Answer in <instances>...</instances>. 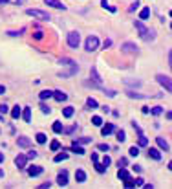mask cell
Listing matches in <instances>:
<instances>
[{
	"mask_svg": "<svg viewBox=\"0 0 172 189\" xmlns=\"http://www.w3.org/2000/svg\"><path fill=\"white\" fill-rule=\"evenodd\" d=\"M148 156H150L152 160H156V162H159V160H161V152H159L157 149H150V151H148Z\"/></svg>",
	"mask_w": 172,
	"mask_h": 189,
	"instance_id": "5bb4252c",
	"label": "cell"
},
{
	"mask_svg": "<svg viewBox=\"0 0 172 189\" xmlns=\"http://www.w3.org/2000/svg\"><path fill=\"white\" fill-rule=\"evenodd\" d=\"M156 142H157V145H159V147L163 149V151H169V143H167V142H165L163 138H157Z\"/></svg>",
	"mask_w": 172,
	"mask_h": 189,
	"instance_id": "44dd1931",
	"label": "cell"
},
{
	"mask_svg": "<svg viewBox=\"0 0 172 189\" xmlns=\"http://www.w3.org/2000/svg\"><path fill=\"white\" fill-rule=\"evenodd\" d=\"M40 110H42L44 114H50V112H51V108H50V106H46V105H40Z\"/></svg>",
	"mask_w": 172,
	"mask_h": 189,
	"instance_id": "60d3db41",
	"label": "cell"
},
{
	"mask_svg": "<svg viewBox=\"0 0 172 189\" xmlns=\"http://www.w3.org/2000/svg\"><path fill=\"white\" fill-rule=\"evenodd\" d=\"M86 105H88V108H97V101L94 99V97H88V101H86Z\"/></svg>",
	"mask_w": 172,
	"mask_h": 189,
	"instance_id": "603a6c76",
	"label": "cell"
},
{
	"mask_svg": "<svg viewBox=\"0 0 172 189\" xmlns=\"http://www.w3.org/2000/svg\"><path fill=\"white\" fill-rule=\"evenodd\" d=\"M110 44H112V41H110V39H106V41H104V48H108Z\"/></svg>",
	"mask_w": 172,
	"mask_h": 189,
	"instance_id": "816d5d0a",
	"label": "cell"
},
{
	"mask_svg": "<svg viewBox=\"0 0 172 189\" xmlns=\"http://www.w3.org/2000/svg\"><path fill=\"white\" fill-rule=\"evenodd\" d=\"M72 151H73V152H77V154H84V149L79 147V145H77V142H73V147H72Z\"/></svg>",
	"mask_w": 172,
	"mask_h": 189,
	"instance_id": "484cf974",
	"label": "cell"
},
{
	"mask_svg": "<svg viewBox=\"0 0 172 189\" xmlns=\"http://www.w3.org/2000/svg\"><path fill=\"white\" fill-rule=\"evenodd\" d=\"M2 162H4V154L0 152V164H2Z\"/></svg>",
	"mask_w": 172,
	"mask_h": 189,
	"instance_id": "11a10c76",
	"label": "cell"
},
{
	"mask_svg": "<svg viewBox=\"0 0 172 189\" xmlns=\"http://www.w3.org/2000/svg\"><path fill=\"white\" fill-rule=\"evenodd\" d=\"M92 123H94L95 127H101L103 125V119H101L99 116H94V118H92Z\"/></svg>",
	"mask_w": 172,
	"mask_h": 189,
	"instance_id": "4dcf8cb0",
	"label": "cell"
},
{
	"mask_svg": "<svg viewBox=\"0 0 172 189\" xmlns=\"http://www.w3.org/2000/svg\"><path fill=\"white\" fill-rule=\"evenodd\" d=\"M126 96H128V97H135V99H141V97H145L143 94H135V92H132V90H126Z\"/></svg>",
	"mask_w": 172,
	"mask_h": 189,
	"instance_id": "7402d4cb",
	"label": "cell"
},
{
	"mask_svg": "<svg viewBox=\"0 0 172 189\" xmlns=\"http://www.w3.org/2000/svg\"><path fill=\"white\" fill-rule=\"evenodd\" d=\"M17 143H19V147L28 149L29 145H31V140H29V138H26V136H20L19 140H17Z\"/></svg>",
	"mask_w": 172,
	"mask_h": 189,
	"instance_id": "30bf717a",
	"label": "cell"
},
{
	"mask_svg": "<svg viewBox=\"0 0 172 189\" xmlns=\"http://www.w3.org/2000/svg\"><path fill=\"white\" fill-rule=\"evenodd\" d=\"M147 145H148V140L143 134H139V147H147Z\"/></svg>",
	"mask_w": 172,
	"mask_h": 189,
	"instance_id": "83f0119b",
	"label": "cell"
},
{
	"mask_svg": "<svg viewBox=\"0 0 172 189\" xmlns=\"http://www.w3.org/2000/svg\"><path fill=\"white\" fill-rule=\"evenodd\" d=\"M35 140H37V143H46V134L38 132L37 136H35Z\"/></svg>",
	"mask_w": 172,
	"mask_h": 189,
	"instance_id": "d4e9b609",
	"label": "cell"
},
{
	"mask_svg": "<svg viewBox=\"0 0 172 189\" xmlns=\"http://www.w3.org/2000/svg\"><path fill=\"white\" fill-rule=\"evenodd\" d=\"M135 29L139 31V37H141V39H143L145 42L154 41V39H156V33H154V29H148V28H145V24H143L141 20L135 22Z\"/></svg>",
	"mask_w": 172,
	"mask_h": 189,
	"instance_id": "6da1fadb",
	"label": "cell"
},
{
	"mask_svg": "<svg viewBox=\"0 0 172 189\" xmlns=\"http://www.w3.org/2000/svg\"><path fill=\"white\" fill-rule=\"evenodd\" d=\"M92 162H99V154L97 152H92Z\"/></svg>",
	"mask_w": 172,
	"mask_h": 189,
	"instance_id": "7dc6e473",
	"label": "cell"
},
{
	"mask_svg": "<svg viewBox=\"0 0 172 189\" xmlns=\"http://www.w3.org/2000/svg\"><path fill=\"white\" fill-rule=\"evenodd\" d=\"M135 186H139V187L145 186V180H143V178H137V180H135Z\"/></svg>",
	"mask_w": 172,
	"mask_h": 189,
	"instance_id": "f6af8a7d",
	"label": "cell"
},
{
	"mask_svg": "<svg viewBox=\"0 0 172 189\" xmlns=\"http://www.w3.org/2000/svg\"><path fill=\"white\" fill-rule=\"evenodd\" d=\"M79 42H81V35L77 33V31H70L68 33V44H70V48H79Z\"/></svg>",
	"mask_w": 172,
	"mask_h": 189,
	"instance_id": "3957f363",
	"label": "cell"
},
{
	"mask_svg": "<svg viewBox=\"0 0 172 189\" xmlns=\"http://www.w3.org/2000/svg\"><path fill=\"white\" fill-rule=\"evenodd\" d=\"M0 4H7V0H0Z\"/></svg>",
	"mask_w": 172,
	"mask_h": 189,
	"instance_id": "9f6ffc18",
	"label": "cell"
},
{
	"mask_svg": "<svg viewBox=\"0 0 172 189\" xmlns=\"http://www.w3.org/2000/svg\"><path fill=\"white\" fill-rule=\"evenodd\" d=\"M121 50H123L125 53H137V46L132 44V42H125V44L121 46Z\"/></svg>",
	"mask_w": 172,
	"mask_h": 189,
	"instance_id": "52a82bcc",
	"label": "cell"
},
{
	"mask_svg": "<svg viewBox=\"0 0 172 189\" xmlns=\"http://www.w3.org/2000/svg\"><path fill=\"white\" fill-rule=\"evenodd\" d=\"M53 97H55L57 101H66L68 96H66L64 92H60V90H53Z\"/></svg>",
	"mask_w": 172,
	"mask_h": 189,
	"instance_id": "9a60e30c",
	"label": "cell"
},
{
	"mask_svg": "<svg viewBox=\"0 0 172 189\" xmlns=\"http://www.w3.org/2000/svg\"><path fill=\"white\" fill-rule=\"evenodd\" d=\"M125 83H126V84H134V86H141V81H137V79H135V81H130V79H126Z\"/></svg>",
	"mask_w": 172,
	"mask_h": 189,
	"instance_id": "74e56055",
	"label": "cell"
},
{
	"mask_svg": "<svg viewBox=\"0 0 172 189\" xmlns=\"http://www.w3.org/2000/svg\"><path fill=\"white\" fill-rule=\"evenodd\" d=\"M62 116H64V118H72V116H73V106H66V108L62 110Z\"/></svg>",
	"mask_w": 172,
	"mask_h": 189,
	"instance_id": "ffe728a7",
	"label": "cell"
},
{
	"mask_svg": "<svg viewBox=\"0 0 172 189\" xmlns=\"http://www.w3.org/2000/svg\"><path fill=\"white\" fill-rule=\"evenodd\" d=\"M42 173V167H38V165H31V167L28 169V174L29 176H38Z\"/></svg>",
	"mask_w": 172,
	"mask_h": 189,
	"instance_id": "7c38bea8",
	"label": "cell"
},
{
	"mask_svg": "<svg viewBox=\"0 0 172 189\" xmlns=\"http://www.w3.org/2000/svg\"><path fill=\"white\" fill-rule=\"evenodd\" d=\"M92 77H94V81H97V83H99V81H101V77H99V75H97L95 68H92Z\"/></svg>",
	"mask_w": 172,
	"mask_h": 189,
	"instance_id": "f35d334b",
	"label": "cell"
},
{
	"mask_svg": "<svg viewBox=\"0 0 172 189\" xmlns=\"http://www.w3.org/2000/svg\"><path fill=\"white\" fill-rule=\"evenodd\" d=\"M125 186H126V187H134V186H135V180H132V178L128 176V178L125 180Z\"/></svg>",
	"mask_w": 172,
	"mask_h": 189,
	"instance_id": "e575fe53",
	"label": "cell"
},
{
	"mask_svg": "<svg viewBox=\"0 0 172 189\" xmlns=\"http://www.w3.org/2000/svg\"><path fill=\"white\" fill-rule=\"evenodd\" d=\"M150 112H152L154 116H159V114L163 112V106H154V108L150 110Z\"/></svg>",
	"mask_w": 172,
	"mask_h": 189,
	"instance_id": "836d02e7",
	"label": "cell"
},
{
	"mask_svg": "<svg viewBox=\"0 0 172 189\" xmlns=\"http://www.w3.org/2000/svg\"><path fill=\"white\" fill-rule=\"evenodd\" d=\"M170 17H172V11H170Z\"/></svg>",
	"mask_w": 172,
	"mask_h": 189,
	"instance_id": "680465c9",
	"label": "cell"
},
{
	"mask_svg": "<svg viewBox=\"0 0 172 189\" xmlns=\"http://www.w3.org/2000/svg\"><path fill=\"white\" fill-rule=\"evenodd\" d=\"M35 156H37V152H35V151H29V152H28V158H35Z\"/></svg>",
	"mask_w": 172,
	"mask_h": 189,
	"instance_id": "f907efd6",
	"label": "cell"
},
{
	"mask_svg": "<svg viewBox=\"0 0 172 189\" xmlns=\"http://www.w3.org/2000/svg\"><path fill=\"white\" fill-rule=\"evenodd\" d=\"M97 46H99V39H97L95 35H90L88 39H86V52H94V50H97Z\"/></svg>",
	"mask_w": 172,
	"mask_h": 189,
	"instance_id": "5b68a950",
	"label": "cell"
},
{
	"mask_svg": "<svg viewBox=\"0 0 172 189\" xmlns=\"http://www.w3.org/2000/svg\"><path fill=\"white\" fill-rule=\"evenodd\" d=\"M156 81L161 84L165 90L172 92V79H170V77H167V75H163V74H157V75H156Z\"/></svg>",
	"mask_w": 172,
	"mask_h": 189,
	"instance_id": "7a4b0ae2",
	"label": "cell"
},
{
	"mask_svg": "<svg viewBox=\"0 0 172 189\" xmlns=\"http://www.w3.org/2000/svg\"><path fill=\"white\" fill-rule=\"evenodd\" d=\"M7 112H9L7 105H4V103H2V105H0V116H4V114H7Z\"/></svg>",
	"mask_w": 172,
	"mask_h": 189,
	"instance_id": "8d00e7d4",
	"label": "cell"
},
{
	"mask_svg": "<svg viewBox=\"0 0 172 189\" xmlns=\"http://www.w3.org/2000/svg\"><path fill=\"white\" fill-rule=\"evenodd\" d=\"M112 130H114V125H112V123H106V125L101 128V134H103V136H108Z\"/></svg>",
	"mask_w": 172,
	"mask_h": 189,
	"instance_id": "2e32d148",
	"label": "cell"
},
{
	"mask_svg": "<svg viewBox=\"0 0 172 189\" xmlns=\"http://www.w3.org/2000/svg\"><path fill=\"white\" fill-rule=\"evenodd\" d=\"M50 186H51L50 182H44V184H40V189H50Z\"/></svg>",
	"mask_w": 172,
	"mask_h": 189,
	"instance_id": "c3c4849f",
	"label": "cell"
},
{
	"mask_svg": "<svg viewBox=\"0 0 172 189\" xmlns=\"http://www.w3.org/2000/svg\"><path fill=\"white\" fill-rule=\"evenodd\" d=\"M115 138H117V140H119V142H121V143H123V142H125V140H126V134H125V132H123V130H117V136H115Z\"/></svg>",
	"mask_w": 172,
	"mask_h": 189,
	"instance_id": "f546056e",
	"label": "cell"
},
{
	"mask_svg": "<svg viewBox=\"0 0 172 189\" xmlns=\"http://www.w3.org/2000/svg\"><path fill=\"white\" fill-rule=\"evenodd\" d=\"M75 180L77 182H86V173L82 169H77L75 171Z\"/></svg>",
	"mask_w": 172,
	"mask_h": 189,
	"instance_id": "4fadbf2b",
	"label": "cell"
},
{
	"mask_svg": "<svg viewBox=\"0 0 172 189\" xmlns=\"http://www.w3.org/2000/svg\"><path fill=\"white\" fill-rule=\"evenodd\" d=\"M128 152H130V156H137V154H139V147H130L128 149Z\"/></svg>",
	"mask_w": 172,
	"mask_h": 189,
	"instance_id": "d590c367",
	"label": "cell"
},
{
	"mask_svg": "<svg viewBox=\"0 0 172 189\" xmlns=\"http://www.w3.org/2000/svg\"><path fill=\"white\" fill-rule=\"evenodd\" d=\"M62 130H64V132H66V134H72V132H73V130H75V127H70V128H62Z\"/></svg>",
	"mask_w": 172,
	"mask_h": 189,
	"instance_id": "681fc988",
	"label": "cell"
},
{
	"mask_svg": "<svg viewBox=\"0 0 172 189\" xmlns=\"http://www.w3.org/2000/svg\"><path fill=\"white\" fill-rule=\"evenodd\" d=\"M57 184L59 186H66V184H68V173H66V171H60V173H59Z\"/></svg>",
	"mask_w": 172,
	"mask_h": 189,
	"instance_id": "ba28073f",
	"label": "cell"
},
{
	"mask_svg": "<svg viewBox=\"0 0 172 189\" xmlns=\"http://www.w3.org/2000/svg\"><path fill=\"white\" fill-rule=\"evenodd\" d=\"M26 13H28L29 17H37V19H40V20H50V19H51L46 11H40V9H28Z\"/></svg>",
	"mask_w": 172,
	"mask_h": 189,
	"instance_id": "277c9868",
	"label": "cell"
},
{
	"mask_svg": "<svg viewBox=\"0 0 172 189\" xmlns=\"http://www.w3.org/2000/svg\"><path fill=\"white\" fill-rule=\"evenodd\" d=\"M15 165L19 169H24L28 165V156H24V154H19L17 158H15Z\"/></svg>",
	"mask_w": 172,
	"mask_h": 189,
	"instance_id": "8992f818",
	"label": "cell"
},
{
	"mask_svg": "<svg viewBox=\"0 0 172 189\" xmlns=\"http://www.w3.org/2000/svg\"><path fill=\"white\" fill-rule=\"evenodd\" d=\"M126 164H128V162H126V158H121V160L117 162V165H119V167H126Z\"/></svg>",
	"mask_w": 172,
	"mask_h": 189,
	"instance_id": "ab89813d",
	"label": "cell"
},
{
	"mask_svg": "<svg viewBox=\"0 0 172 189\" xmlns=\"http://www.w3.org/2000/svg\"><path fill=\"white\" fill-rule=\"evenodd\" d=\"M137 7H139V0H135L134 4L130 6V11H134V9H137Z\"/></svg>",
	"mask_w": 172,
	"mask_h": 189,
	"instance_id": "ee69618b",
	"label": "cell"
},
{
	"mask_svg": "<svg viewBox=\"0 0 172 189\" xmlns=\"http://www.w3.org/2000/svg\"><path fill=\"white\" fill-rule=\"evenodd\" d=\"M169 63H170V68H172V50H170V53H169Z\"/></svg>",
	"mask_w": 172,
	"mask_h": 189,
	"instance_id": "f5cc1de1",
	"label": "cell"
},
{
	"mask_svg": "<svg viewBox=\"0 0 172 189\" xmlns=\"http://www.w3.org/2000/svg\"><path fill=\"white\" fill-rule=\"evenodd\" d=\"M53 96V92H50V90H44V92H40V99L44 101V99H48V97H51Z\"/></svg>",
	"mask_w": 172,
	"mask_h": 189,
	"instance_id": "4316f807",
	"label": "cell"
},
{
	"mask_svg": "<svg viewBox=\"0 0 172 189\" xmlns=\"http://www.w3.org/2000/svg\"><path fill=\"white\" fill-rule=\"evenodd\" d=\"M108 145H106V143H101V145H99V151H104V152H106V151H108Z\"/></svg>",
	"mask_w": 172,
	"mask_h": 189,
	"instance_id": "bcb514c9",
	"label": "cell"
},
{
	"mask_svg": "<svg viewBox=\"0 0 172 189\" xmlns=\"http://www.w3.org/2000/svg\"><path fill=\"white\" fill-rule=\"evenodd\" d=\"M20 116H22L24 121H31V108H29V106H24V110H22Z\"/></svg>",
	"mask_w": 172,
	"mask_h": 189,
	"instance_id": "8fae6325",
	"label": "cell"
},
{
	"mask_svg": "<svg viewBox=\"0 0 172 189\" xmlns=\"http://www.w3.org/2000/svg\"><path fill=\"white\" fill-rule=\"evenodd\" d=\"M169 169H170V171H172V160H170V164H169Z\"/></svg>",
	"mask_w": 172,
	"mask_h": 189,
	"instance_id": "6f0895ef",
	"label": "cell"
},
{
	"mask_svg": "<svg viewBox=\"0 0 172 189\" xmlns=\"http://www.w3.org/2000/svg\"><path fill=\"white\" fill-rule=\"evenodd\" d=\"M95 169H97V173H104V171H106V165H104V164L95 162Z\"/></svg>",
	"mask_w": 172,
	"mask_h": 189,
	"instance_id": "1f68e13d",
	"label": "cell"
},
{
	"mask_svg": "<svg viewBox=\"0 0 172 189\" xmlns=\"http://www.w3.org/2000/svg\"><path fill=\"white\" fill-rule=\"evenodd\" d=\"M53 132H62V123H60V121H55V123H53Z\"/></svg>",
	"mask_w": 172,
	"mask_h": 189,
	"instance_id": "f1b7e54d",
	"label": "cell"
},
{
	"mask_svg": "<svg viewBox=\"0 0 172 189\" xmlns=\"http://www.w3.org/2000/svg\"><path fill=\"white\" fill-rule=\"evenodd\" d=\"M110 162H112V160H110V156H104V158H103V164H104L106 167L110 165Z\"/></svg>",
	"mask_w": 172,
	"mask_h": 189,
	"instance_id": "7bdbcfd3",
	"label": "cell"
},
{
	"mask_svg": "<svg viewBox=\"0 0 172 189\" xmlns=\"http://www.w3.org/2000/svg\"><path fill=\"white\" fill-rule=\"evenodd\" d=\"M148 17H150V7H143L141 13H139V19H141V20H147Z\"/></svg>",
	"mask_w": 172,
	"mask_h": 189,
	"instance_id": "e0dca14e",
	"label": "cell"
},
{
	"mask_svg": "<svg viewBox=\"0 0 172 189\" xmlns=\"http://www.w3.org/2000/svg\"><path fill=\"white\" fill-rule=\"evenodd\" d=\"M79 143H92V138H81Z\"/></svg>",
	"mask_w": 172,
	"mask_h": 189,
	"instance_id": "b9f144b4",
	"label": "cell"
},
{
	"mask_svg": "<svg viewBox=\"0 0 172 189\" xmlns=\"http://www.w3.org/2000/svg\"><path fill=\"white\" fill-rule=\"evenodd\" d=\"M68 158V152H59L57 156H55V162H64Z\"/></svg>",
	"mask_w": 172,
	"mask_h": 189,
	"instance_id": "cb8c5ba5",
	"label": "cell"
},
{
	"mask_svg": "<svg viewBox=\"0 0 172 189\" xmlns=\"http://www.w3.org/2000/svg\"><path fill=\"white\" fill-rule=\"evenodd\" d=\"M50 149H51V151H59V149H60V143H59L57 140H53V142L50 143Z\"/></svg>",
	"mask_w": 172,
	"mask_h": 189,
	"instance_id": "d6a6232c",
	"label": "cell"
},
{
	"mask_svg": "<svg viewBox=\"0 0 172 189\" xmlns=\"http://www.w3.org/2000/svg\"><path fill=\"white\" fill-rule=\"evenodd\" d=\"M117 176H119V180H126L130 174H128V171L125 167H119V173H117Z\"/></svg>",
	"mask_w": 172,
	"mask_h": 189,
	"instance_id": "d6986e66",
	"label": "cell"
},
{
	"mask_svg": "<svg viewBox=\"0 0 172 189\" xmlns=\"http://www.w3.org/2000/svg\"><path fill=\"white\" fill-rule=\"evenodd\" d=\"M4 92H6V86H2V84H0V94H4Z\"/></svg>",
	"mask_w": 172,
	"mask_h": 189,
	"instance_id": "db71d44e",
	"label": "cell"
},
{
	"mask_svg": "<svg viewBox=\"0 0 172 189\" xmlns=\"http://www.w3.org/2000/svg\"><path fill=\"white\" fill-rule=\"evenodd\" d=\"M20 114H22V108H20L19 105H17V106H13V110H11V118H13V119H19V118H20Z\"/></svg>",
	"mask_w": 172,
	"mask_h": 189,
	"instance_id": "ac0fdd59",
	"label": "cell"
},
{
	"mask_svg": "<svg viewBox=\"0 0 172 189\" xmlns=\"http://www.w3.org/2000/svg\"><path fill=\"white\" fill-rule=\"evenodd\" d=\"M44 4H48V6H51L55 9H66V6L62 2H59V0H44Z\"/></svg>",
	"mask_w": 172,
	"mask_h": 189,
	"instance_id": "9c48e42d",
	"label": "cell"
}]
</instances>
